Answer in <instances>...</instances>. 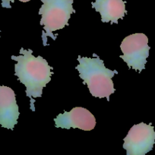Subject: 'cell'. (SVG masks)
Wrapping results in <instances>:
<instances>
[{"label": "cell", "mask_w": 155, "mask_h": 155, "mask_svg": "<svg viewBox=\"0 0 155 155\" xmlns=\"http://www.w3.org/2000/svg\"><path fill=\"white\" fill-rule=\"evenodd\" d=\"M155 143L154 128L151 124L134 125L124 138L123 148L127 155H144L153 149Z\"/></svg>", "instance_id": "5b68a950"}, {"label": "cell", "mask_w": 155, "mask_h": 155, "mask_svg": "<svg viewBox=\"0 0 155 155\" xmlns=\"http://www.w3.org/2000/svg\"><path fill=\"white\" fill-rule=\"evenodd\" d=\"M93 55L94 58L79 55L78 57L79 64L75 69L78 71L79 77L84 80V84H87L93 96L106 98L109 101V96L115 91L112 78L118 72L106 68L99 56L95 54Z\"/></svg>", "instance_id": "7a4b0ae2"}, {"label": "cell", "mask_w": 155, "mask_h": 155, "mask_svg": "<svg viewBox=\"0 0 155 155\" xmlns=\"http://www.w3.org/2000/svg\"><path fill=\"white\" fill-rule=\"evenodd\" d=\"M31 49H20L21 55L12 56V59L16 61L15 64V75L18 80L26 87V95L30 99V109L35 111V98L41 97L43 89L51 80L53 74L48 62L41 56L35 57Z\"/></svg>", "instance_id": "6da1fadb"}, {"label": "cell", "mask_w": 155, "mask_h": 155, "mask_svg": "<svg viewBox=\"0 0 155 155\" xmlns=\"http://www.w3.org/2000/svg\"><path fill=\"white\" fill-rule=\"evenodd\" d=\"M43 5L39 10L41 15L40 24L43 27V42L46 45L47 36L56 40L53 32L68 25V20L75 11L72 7L73 0H41Z\"/></svg>", "instance_id": "3957f363"}, {"label": "cell", "mask_w": 155, "mask_h": 155, "mask_svg": "<svg viewBox=\"0 0 155 155\" xmlns=\"http://www.w3.org/2000/svg\"><path fill=\"white\" fill-rule=\"evenodd\" d=\"M55 125L58 128L69 130L78 128L84 131L94 130L96 126V119L94 115L86 108L74 107L69 112L65 111L54 119Z\"/></svg>", "instance_id": "8992f818"}, {"label": "cell", "mask_w": 155, "mask_h": 155, "mask_svg": "<svg viewBox=\"0 0 155 155\" xmlns=\"http://www.w3.org/2000/svg\"><path fill=\"white\" fill-rule=\"evenodd\" d=\"M122 58L129 68L141 73L145 68L149 56L148 39L144 33H134L126 36L120 45Z\"/></svg>", "instance_id": "277c9868"}, {"label": "cell", "mask_w": 155, "mask_h": 155, "mask_svg": "<svg viewBox=\"0 0 155 155\" xmlns=\"http://www.w3.org/2000/svg\"><path fill=\"white\" fill-rule=\"evenodd\" d=\"M20 113L13 89L0 86V125L8 130H13L18 124Z\"/></svg>", "instance_id": "52a82bcc"}, {"label": "cell", "mask_w": 155, "mask_h": 155, "mask_svg": "<svg viewBox=\"0 0 155 155\" xmlns=\"http://www.w3.org/2000/svg\"><path fill=\"white\" fill-rule=\"evenodd\" d=\"M10 1H12V0H2V7L11 8L10 5H9ZM18 1L22 2H27L30 1V0H18Z\"/></svg>", "instance_id": "9c48e42d"}, {"label": "cell", "mask_w": 155, "mask_h": 155, "mask_svg": "<svg viewBox=\"0 0 155 155\" xmlns=\"http://www.w3.org/2000/svg\"><path fill=\"white\" fill-rule=\"evenodd\" d=\"M91 4L93 8L100 14L103 23L118 24L119 20L127 14L126 2L123 0H95Z\"/></svg>", "instance_id": "ba28073f"}]
</instances>
